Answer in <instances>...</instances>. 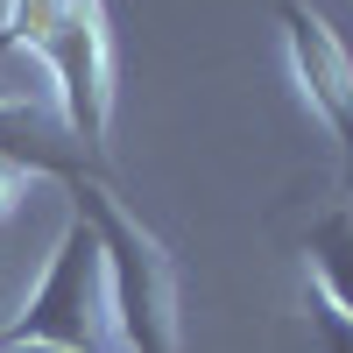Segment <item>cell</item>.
<instances>
[{
    "label": "cell",
    "instance_id": "6da1fadb",
    "mask_svg": "<svg viewBox=\"0 0 353 353\" xmlns=\"http://www.w3.org/2000/svg\"><path fill=\"white\" fill-rule=\"evenodd\" d=\"M71 212L92 226V241L106 254L113 332H121L134 353H176L184 346V283H176V254L99 184V176L71 184Z\"/></svg>",
    "mask_w": 353,
    "mask_h": 353
},
{
    "label": "cell",
    "instance_id": "7a4b0ae2",
    "mask_svg": "<svg viewBox=\"0 0 353 353\" xmlns=\"http://www.w3.org/2000/svg\"><path fill=\"white\" fill-rule=\"evenodd\" d=\"M0 339L14 346H57V353H106L113 346V290H106V254L92 241V226L71 212L64 241H57L50 269L36 283V297L21 304V318Z\"/></svg>",
    "mask_w": 353,
    "mask_h": 353
},
{
    "label": "cell",
    "instance_id": "3957f363",
    "mask_svg": "<svg viewBox=\"0 0 353 353\" xmlns=\"http://www.w3.org/2000/svg\"><path fill=\"white\" fill-rule=\"evenodd\" d=\"M43 64L57 78L64 134L85 149V163H99L106 156V128H113V36H106L99 0H71V14L43 43Z\"/></svg>",
    "mask_w": 353,
    "mask_h": 353
},
{
    "label": "cell",
    "instance_id": "277c9868",
    "mask_svg": "<svg viewBox=\"0 0 353 353\" xmlns=\"http://www.w3.org/2000/svg\"><path fill=\"white\" fill-rule=\"evenodd\" d=\"M276 21H283V50H290V71H297L311 113L339 141V198H353V50L311 0H283Z\"/></svg>",
    "mask_w": 353,
    "mask_h": 353
},
{
    "label": "cell",
    "instance_id": "5b68a950",
    "mask_svg": "<svg viewBox=\"0 0 353 353\" xmlns=\"http://www.w3.org/2000/svg\"><path fill=\"white\" fill-rule=\"evenodd\" d=\"M304 254H311V276H318L311 290H318V297H332V304L353 318V198H339L332 212L311 219Z\"/></svg>",
    "mask_w": 353,
    "mask_h": 353
},
{
    "label": "cell",
    "instance_id": "8992f818",
    "mask_svg": "<svg viewBox=\"0 0 353 353\" xmlns=\"http://www.w3.org/2000/svg\"><path fill=\"white\" fill-rule=\"evenodd\" d=\"M64 14H71V0H8V14H0V50L43 57V43L57 36Z\"/></svg>",
    "mask_w": 353,
    "mask_h": 353
},
{
    "label": "cell",
    "instance_id": "52a82bcc",
    "mask_svg": "<svg viewBox=\"0 0 353 353\" xmlns=\"http://www.w3.org/2000/svg\"><path fill=\"white\" fill-rule=\"evenodd\" d=\"M311 339H318V353H353V318L318 290H311Z\"/></svg>",
    "mask_w": 353,
    "mask_h": 353
},
{
    "label": "cell",
    "instance_id": "ba28073f",
    "mask_svg": "<svg viewBox=\"0 0 353 353\" xmlns=\"http://www.w3.org/2000/svg\"><path fill=\"white\" fill-rule=\"evenodd\" d=\"M14 191H21V170L0 156V219H8V205H14Z\"/></svg>",
    "mask_w": 353,
    "mask_h": 353
},
{
    "label": "cell",
    "instance_id": "9c48e42d",
    "mask_svg": "<svg viewBox=\"0 0 353 353\" xmlns=\"http://www.w3.org/2000/svg\"><path fill=\"white\" fill-rule=\"evenodd\" d=\"M0 353H57V346H14V339H0Z\"/></svg>",
    "mask_w": 353,
    "mask_h": 353
},
{
    "label": "cell",
    "instance_id": "30bf717a",
    "mask_svg": "<svg viewBox=\"0 0 353 353\" xmlns=\"http://www.w3.org/2000/svg\"><path fill=\"white\" fill-rule=\"evenodd\" d=\"M8 99H14V85H0V106H8Z\"/></svg>",
    "mask_w": 353,
    "mask_h": 353
}]
</instances>
